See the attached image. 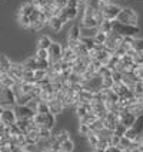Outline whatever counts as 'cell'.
Wrapping results in <instances>:
<instances>
[{"mask_svg": "<svg viewBox=\"0 0 143 152\" xmlns=\"http://www.w3.org/2000/svg\"><path fill=\"white\" fill-rule=\"evenodd\" d=\"M113 31L122 34V36H130V37H136V34L140 31V28L137 24H129V23H122L116 19L113 20Z\"/></svg>", "mask_w": 143, "mask_h": 152, "instance_id": "obj_1", "label": "cell"}, {"mask_svg": "<svg viewBox=\"0 0 143 152\" xmlns=\"http://www.w3.org/2000/svg\"><path fill=\"white\" fill-rule=\"evenodd\" d=\"M80 43H82V30L79 26H73L67 34V46L76 50L80 46Z\"/></svg>", "mask_w": 143, "mask_h": 152, "instance_id": "obj_2", "label": "cell"}, {"mask_svg": "<svg viewBox=\"0 0 143 152\" xmlns=\"http://www.w3.org/2000/svg\"><path fill=\"white\" fill-rule=\"evenodd\" d=\"M17 113H16V110L13 108H6V107H1V110H0V122H4L7 125H13L17 122Z\"/></svg>", "mask_w": 143, "mask_h": 152, "instance_id": "obj_3", "label": "cell"}, {"mask_svg": "<svg viewBox=\"0 0 143 152\" xmlns=\"http://www.w3.org/2000/svg\"><path fill=\"white\" fill-rule=\"evenodd\" d=\"M123 37H124V36H122V34H119V33H116V31H112V33H109V37H107L106 43H104L106 48H107V50H110L112 53H115L116 50L119 48V46L122 44Z\"/></svg>", "mask_w": 143, "mask_h": 152, "instance_id": "obj_4", "label": "cell"}, {"mask_svg": "<svg viewBox=\"0 0 143 152\" xmlns=\"http://www.w3.org/2000/svg\"><path fill=\"white\" fill-rule=\"evenodd\" d=\"M117 20L122 21V23H129V24H136L137 23V13L130 9V7H124L122 9L120 14L117 16Z\"/></svg>", "mask_w": 143, "mask_h": 152, "instance_id": "obj_5", "label": "cell"}, {"mask_svg": "<svg viewBox=\"0 0 143 152\" xmlns=\"http://www.w3.org/2000/svg\"><path fill=\"white\" fill-rule=\"evenodd\" d=\"M120 12H122V7L115 4V3H107L102 9V13L104 16V19H109V20H116L117 16L120 14Z\"/></svg>", "mask_w": 143, "mask_h": 152, "instance_id": "obj_6", "label": "cell"}, {"mask_svg": "<svg viewBox=\"0 0 143 152\" xmlns=\"http://www.w3.org/2000/svg\"><path fill=\"white\" fill-rule=\"evenodd\" d=\"M0 95H1V99H3L4 102H7L9 105L17 104V95H16L13 88H10V87H1Z\"/></svg>", "mask_w": 143, "mask_h": 152, "instance_id": "obj_7", "label": "cell"}, {"mask_svg": "<svg viewBox=\"0 0 143 152\" xmlns=\"http://www.w3.org/2000/svg\"><path fill=\"white\" fill-rule=\"evenodd\" d=\"M63 51L64 48L59 44V43H52V46L49 48V54H50V61L52 63H56V61H60L63 58Z\"/></svg>", "mask_w": 143, "mask_h": 152, "instance_id": "obj_8", "label": "cell"}, {"mask_svg": "<svg viewBox=\"0 0 143 152\" xmlns=\"http://www.w3.org/2000/svg\"><path fill=\"white\" fill-rule=\"evenodd\" d=\"M16 113H17V117L19 118H23V119H32L34 117V111L33 108H30V107L26 104V105H17L16 108Z\"/></svg>", "mask_w": 143, "mask_h": 152, "instance_id": "obj_9", "label": "cell"}, {"mask_svg": "<svg viewBox=\"0 0 143 152\" xmlns=\"http://www.w3.org/2000/svg\"><path fill=\"white\" fill-rule=\"evenodd\" d=\"M23 73H24V66H23V64H12L10 70H9V74H10L17 83H19V81H23Z\"/></svg>", "mask_w": 143, "mask_h": 152, "instance_id": "obj_10", "label": "cell"}, {"mask_svg": "<svg viewBox=\"0 0 143 152\" xmlns=\"http://www.w3.org/2000/svg\"><path fill=\"white\" fill-rule=\"evenodd\" d=\"M79 53L76 51L75 48H72V47H66L64 48V51H63V58L61 60H64V61H69V63H75V61H77L79 60Z\"/></svg>", "mask_w": 143, "mask_h": 152, "instance_id": "obj_11", "label": "cell"}, {"mask_svg": "<svg viewBox=\"0 0 143 152\" xmlns=\"http://www.w3.org/2000/svg\"><path fill=\"white\" fill-rule=\"evenodd\" d=\"M49 107H50V113L53 114H61L63 111H64V108H66V105L63 104V101L61 99H52V101H49Z\"/></svg>", "mask_w": 143, "mask_h": 152, "instance_id": "obj_12", "label": "cell"}, {"mask_svg": "<svg viewBox=\"0 0 143 152\" xmlns=\"http://www.w3.org/2000/svg\"><path fill=\"white\" fill-rule=\"evenodd\" d=\"M100 21L97 20L96 16H83L82 19V27H89V28H97Z\"/></svg>", "mask_w": 143, "mask_h": 152, "instance_id": "obj_13", "label": "cell"}, {"mask_svg": "<svg viewBox=\"0 0 143 152\" xmlns=\"http://www.w3.org/2000/svg\"><path fill=\"white\" fill-rule=\"evenodd\" d=\"M16 84H17V81L9 73H0V86L1 87H10V88H13Z\"/></svg>", "mask_w": 143, "mask_h": 152, "instance_id": "obj_14", "label": "cell"}, {"mask_svg": "<svg viewBox=\"0 0 143 152\" xmlns=\"http://www.w3.org/2000/svg\"><path fill=\"white\" fill-rule=\"evenodd\" d=\"M49 26L52 27L55 31H60L61 27L64 26V21H63V19H61L60 16H52L49 19Z\"/></svg>", "mask_w": 143, "mask_h": 152, "instance_id": "obj_15", "label": "cell"}, {"mask_svg": "<svg viewBox=\"0 0 143 152\" xmlns=\"http://www.w3.org/2000/svg\"><path fill=\"white\" fill-rule=\"evenodd\" d=\"M63 14L67 17V20H75L79 14V7H72V6H66L63 9Z\"/></svg>", "mask_w": 143, "mask_h": 152, "instance_id": "obj_16", "label": "cell"}, {"mask_svg": "<svg viewBox=\"0 0 143 152\" xmlns=\"http://www.w3.org/2000/svg\"><path fill=\"white\" fill-rule=\"evenodd\" d=\"M26 138H27V144H39L41 141L40 135H39V129H33V131H29L26 134Z\"/></svg>", "mask_w": 143, "mask_h": 152, "instance_id": "obj_17", "label": "cell"}, {"mask_svg": "<svg viewBox=\"0 0 143 152\" xmlns=\"http://www.w3.org/2000/svg\"><path fill=\"white\" fill-rule=\"evenodd\" d=\"M97 28L102 30V31H104V33H112V31H113V20L103 19Z\"/></svg>", "mask_w": 143, "mask_h": 152, "instance_id": "obj_18", "label": "cell"}, {"mask_svg": "<svg viewBox=\"0 0 143 152\" xmlns=\"http://www.w3.org/2000/svg\"><path fill=\"white\" fill-rule=\"evenodd\" d=\"M12 64H13V63L7 58L6 56H1V57H0V73H9Z\"/></svg>", "mask_w": 143, "mask_h": 152, "instance_id": "obj_19", "label": "cell"}, {"mask_svg": "<svg viewBox=\"0 0 143 152\" xmlns=\"http://www.w3.org/2000/svg\"><path fill=\"white\" fill-rule=\"evenodd\" d=\"M34 10H36V6H34L32 1H30V3H24V4L20 7V12H19V14H24V16H32Z\"/></svg>", "mask_w": 143, "mask_h": 152, "instance_id": "obj_20", "label": "cell"}, {"mask_svg": "<svg viewBox=\"0 0 143 152\" xmlns=\"http://www.w3.org/2000/svg\"><path fill=\"white\" fill-rule=\"evenodd\" d=\"M52 39L49 37V36H43V37H40L39 39V41H37V48H46V50H49L50 48V46H52Z\"/></svg>", "mask_w": 143, "mask_h": 152, "instance_id": "obj_21", "label": "cell"}, {"mask_svg": "<svg viewBox=\"0 0 143 152\" xmlns=\"http://www.w3.org/2000/svg\"><path fill=\"white\" fill-rule=\"evenodd\" d=\"M79 119H80V122H82V124L92 125V124H95L96 121L99 119V117H97L95 113H89L87 115H84V117H82V118H79Z\"/></svg>", "mask_w": 143, "mask_h": 152, "instance_id": "obj_22", "label": "cell"}, {"mask_svg": "<svg viewBox=\"0 0 143 152\" xmlns=\"http://www.w3.org/2000/svg\"><path fill=\"white\" fill-rule=\"evenodd\" d=\"M55 125H56V114L49 113L47 115H46V121H44L43 126H46V128H49V129H53Z\"/></svg>", "mask_w": 143, "mask_h": 152, "instance_id": "obj_23", "label": "cell"}, {"mask_svg": "<svg viewBox=\"0 0 143 152\" xmlns=\"http://www.w3.org/2000/svg\"><path fill=\"white\" fill-rule=\"evenodd\" d=\"M86 138H87L89 145L92 146V148H95V146L99 144V141H100V135H99L97 132H95V131H92V132L89 134Z\"/></svg>", "mask_w": 143, "mask_h": 152, "instance_id": "obj_24", "label": "cell"}, {"mask_svg": "<svg viewBox=\"0 0 143 152\" xmlns=\"http://www.w3.org/2000/svg\"><path fill=\"white\" fill-rule=\"evenodd\" d=\"M39 135H40L41 141H50L52 137H53L52 129H49V128H46V126H40V128H39Z\"/></svg>", "mask_w": 143, "mask_h": 152, "instance_id": "obj_25", "label": "cell"}, {"mask_svg": "<svg viewBox=\"0 0 143 152\" xmlns=\"http://www.w3.org/2000/svg\"><path fill=\"white\" fill-rule=\"evenodd\" d=\"M34 71H36V70H32V68H26V67H24V73H23V81H29V83H34V84H36Z\"/></svg>", "mask_w": 143, "mask_h": 152, "instance_id": "obj_26", "label": "cell"}, {"mask_svg": "<svg viewBox=\"0 0 143 152\" xmlns=\"http://www.w3.org/2000/svg\"><path fill=\"white\" fill-rule=\"evenodd\" d=\"M107 37H109V33H104V31L99 30V28H97V31L95 33V40H96L97 44H104L106 40H107Z\"/></svg>", "mask_w": 143, "mask_h": 152, "instance_id": "obj_27", "label": "cell"}, {"mask_svg": "<svg viewBox=\"0 0 143 152\" xmlns=\"http://www.w3.org/2000/svg\"><path fill=\"white\" fill-rule=\"evenodd\" d=\"M19 24H20L23 28H30V26H32V19H30V16L19 14Z\"/></svg>", "mask_w": 143, "mask_h": 152, "instance_id": "obj_28", "label": "cell"}, {"mask_svg": "<svg viewBox=\"0 0 143 152\" xmlns=\"http://www.w3.org/2000/svg\"><path fill=\"white\" fill-rule=\"evenodd\" d=\"M69 135H70V134H69L66 129H60V131H57V134H55V135H53V138H55L56 141H59V142L61 144V142H64L66 139L70 138Z\"/></svg>", "mask_w": 143, "mask_h": 152, "instance_id": "obj_29", "label": "cell"}, {"mask_svg": "<svg viewBox=\"0 0 143 152\" xmlns=\"http://www.w3.org/2000/svg\"><path fill=\"white\" fill-rule=\"evenodd\" d=\"M23 66L26 67V68H32V70H37L39 68V60L36 58V57H32V58H27L24 63H23Z\"/></svg>", "mask_w": 143, "mask_h": 152, "instance_id": "obj_30", "label": "cell"}, {"mask_svg": "<svg viewBox=\"0 0 143 152\" xmlns=\"http://www.w3.org/2000/svg\"><path fill=\"white\" fill-rule=\"evenodd\" d=\"M46 115H47V114H43V113H39V111H36V114H34V117H33L32 119H33L34 124H37V125L43 126L44 121H46Z\"/></svg>", "mask_w": 143, "mask_h": 152, "instance_id": "obj_31", "label": "cell"}, {"mask_svg": "<svg viewBox=\"0 0 143 152\" xmlns=\"http://www.w3.org/2000/svg\"><path fill=\"white\" fill-rule=\"evenodd\" d=\"M34 57L37 60H50V54H49V50H46V48H37Z\"/></svg>", "mask_w": 143, "mask_h": 152, "instance_id": "obj_32", "label": "cell"}, {"mask_svg": "<svg viewBox=\"0 0 143 152\" xmlns=\"http://www.w3.org/2000/svg\"><path fill=\"white\" fill-rule=\"evenodd\" d=\"M132 48H133L136 53H143V39L135 37V39H133V43H132Z\"/></svg>", "mask_w": 143, "mask_h": 152, "instance_id": "obj_33", "label": "cell"}, {"mask_svg": "<svg viewBox=\"0 0 143 152\" xmlns=\"http://www.w3.org/2000/svg\"><path fill=\"white\" fill-rule=\"evenodd\" d=\"M73 149H75V144L70 138L66 139L64 142H61V152H72Z\"/></svg>", "mask_w": 143, "mask_h": 152, "instance_id": "obj_34", "label": "cell"}, {"mask_svg": "<svg viewBox=\"0 0 143 152\" xmlns=\"http://www.w3.org/2000/svg\"><path fill=\"white\" fill-rule=\"evenodd\" d=\"M90 132H92V126L87 125V124L79 122V134H80L82 137H87Z\"/></svg>", "mask_w": 143, "mask_h": 152, "instance_id": "obj_35", "label": "cell"}, {"mask_svg": "<svg viewBox=\"0 0 143 152\" xmlns=\"http://www.w3.org/2000/svg\"><path fill=\"white\" fill-rule=\"evenodd\" d=\"M97 74H99L100 77H109V75L113 74V70H112L110 67H107V66H102L100 68H99Z\"/></svg>", "mask_w": 143, "mask_h": 152, "instance_id": "obj_36", "label": "cell"}, {"mask_svg": "<svg viewBox=\"0 0 143 152\" xmlns=\"http://www.w3.org/2000/svg\"><path fill=\"white\" fill-rule=\"evenodd\" d=\"M102 78H103V88H106V90L113 88V86H115V80H113L112 75H109V77H102Z\"/></svg>", "mask_w": 143, "mask_h": 152, "instance_id": "obj_37", "label": "cell"}, {"mask_svg": "<svg viewBox=\"0 0 143 152\" xmlns=\"http://www.w3.org/2000/svg\"><path fill=\"white\" fill-rule=\"evenodd\" d=\"M34 77H36V81H39V80L44 78V77H47V70H43V68H37V70L34 71Z\"/></svg>", "mask_w": 143, "mask_h": 152, "instance_id": "obj_38", "label": "cell"}, {"mask_svg": "<svg viewBox=\"0 0 143 152\" xmlns=\"http://www.w3.org/2000/svg\"><path fill=\"white\" fill-rule=\"evenodd\" d=\"M23 131L20 129V126L17 125V122L13 124V125H10V135H17V134H21Z\"/></svg>", "mask_w": 143, "mask_h": 152, "instance_id": "obj_39", "label": "cell"}, {"mask_svg": "<svg viewBox=\"0 0 143 152\" xmlns=\"http://www.w3.org/2000/svg\"><path fill=\"white\" fill-rule=\"evenodd\" d=\"M36 144H27V145H24L23 146V152H33V151H36L37 148H36Z\"/></svg>", "mask_w": 143, "mask_h": 152, "instance_id": "obj_40", "label": "cell"}]
</instances>
